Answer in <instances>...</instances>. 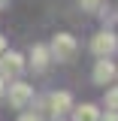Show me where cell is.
Returning a JSON list of instances; mask_svg holds the SVG:
<instances>
[{
	"mask_svg": "<svg viewBox=\"0 0 118 121\" xmlns=\"http://www.w3.org/2000/svg\"><path fill=\"white\" fill-rule=\"evenodd\" d=\"M76 52H79V43H76L70 33H58V36L52 39V48H48V55L58 60V64L73 60V58H76Z\"/></svg>",
	"mask_w": 118,
	"mask_h": 121,
	"instance_id": "1",
	"label": "cell"
},
{
	"mask_svg": "<svg viewBox=\"0 0 118 121\" xmlns=\"http://www.w3.org/2000/svg\"><path fill=\"white\" fill-rule=\"evenodd\" d=\"M24 70V55H18V52H3L0 55V76L9 82V79H18Z\"/></svg>",
	"mask_w": 118,
	"mask_h": 121,
	"instance_id": "2",
	"label": "cell"
},
{
	"mask_svg": "<svg viewBox=\"0 0 118 121\" xmlns=\"http://www.w3.org/2000/svg\"><path fill=\"white\" fill-rule=\"evenodd\" d=\"M115 48H118V39H115V33H109V30H100V33L91 39V52H94L97 58H109Z\"/></svg>",
	"mask_w": 118,
	"mask_h": 121,
	"instance_id": "3",
	"label": "cell"
},
{
	"mask_svg": "<svg viewBox=\"0 0 118 121\" xmlns=\"http://www.w3.org/2000/svg\"><path fill=\"white\" fill-rule=\"evenodd\" d=\"M6 91H9V103H12V109H24V106L33 100V88H30L27 82H15V85H6Z\"/></svg>",
	"mask_w": 118,
	"mask_h": 121,
	"instance_id": "4",
	"label": "cell"
},
{
	"mask_svg": "<svg viewBox=\"0 0 118 121\" xmlns=\"http://www.w3.org/2000/svg\"><path fill=\"white\" fill-rule=\"evenodd\" d=\"M45 106H48V112H52L55 118H61L64 112H70V109H73V97H70L67 91H55V94H48Z\"/></svg>",
	"mask_w": 118,
	"mask_h": 121,
	"instance_id": "5",
	"label": "cell"
},
{
	"mask_svg": "<svg viewBox=\"0 0 118 121\" xmlns=\"http://www.w3.org/2000/svg\"><path fill=\"white\" fill-rule=\"evenodd\" d=\"M115 73H118L115 64H112L109 58H100L97 67H94V82H97V85H109V82L115 79Z\"/></svg>",
	"mask_w": 118,
	"mask_h": 121,
	"instance_id": "6",
	"label": "cell"
},
{
	"mask_svg": "<svg viewBox=\"0 0 118 121\" xmlns=\"http://www.w3.org/2000/svg\"><path fill=\"white\" fill-rule=\"evenodd\" d=\"M48 48L45 45H33V52H30V67H33V73H45V67H48Z\"/></svg>",
	"mask_w": 118,
	"mask_h": 121,
	"instance_id": "7",
	"label": "cell"
},
{
	"mask_svg": "<svg viewBox=\"0 0 118 121\" xmlns=\"http://www.w3.org/2000/svg\"><path fill=\"white\" fill-rule=\"evenodd\" d=\"M73 121H100V109L94 103H82L73 109Z\"/></svg>",
	"mask_w": 118,
	"mask_h": 121,
	"instance_id": "8",
	"label": "cell"
},
{
	"mask_svg": "<svg viewBox=\"0 0 118 121\" xmlns=\"http://www.w3.org/2000/svg\"><path fill=\"white\" fill-rule=\"evenodd\" d=\"M106 109H109V112H118V88L106 91Z\"/></svg>",
	"mask_w": 118,
	"mask_h": 121,
	"instance_id": "9",
	"label": "cell"
},
{
	"mask_svg": "<svg viewBox=\"0 0 118 121\" xmlns=\"http://www.w3.org/2000/svg\"><path fill=\"white\" fill-rule=\"evenodd\" d=\"M79 3H82V9L94 12V9H100V3H103V0H79Z\"/></svg>",
	"mask_w": 118,
	"mask_h": 121,
	"instance_id": "10",
	"label": "cell"
},
{
	"mask_svg": "<svg viewBox=\"0 0 118 121\" xmlns=\"http://www.w3.org/2000/svg\"><path fill=\"white\" fill-rule=\"evenodd\" d=\"M103 121H118V112H109V109H106V115H103Z\"/></svg>",
	"mask_w": 118,
	"mask_h": 121,
	"instance_id": "11",
	"label": "cell"
},
{
	"mask_svg": "<svg viewBox=\"0 0 118 121\" xmlns=\"http://www.w3.org/2000/svg\"><path fill=\"white\" fill-rule=\"evenodd\" d=\"M3 97H6V79L0 76V100H3Z\"/></svg>",
	"mask_w": 118,
	"mask_h": 121,
	"instance_id": "12",
	"label": "cell"
},
{
	"mask_svg": "<svg viewBox=\"0 0 118 121\" xmlns=\"http://www.w3.org/2000/svg\"><path fill=\"white\" fill-rule=\"evenodd\" d=\"M18 121H39V115H21Z\"/></svg>",
	"mask_w": 118,
	"mask_h": 121,
	"instance_id": "13",
	"label": "cell"
},
{
	"mask_svg": "<svg viewBox=\"0 0 118 121\" xmlns=\"http://www.w3.org/2000/svg\"><path fill=\"white\" fill-rule=\"evenodd\" d=\"M6 52V36H0V55Z\"/></svg>",
	"mask_w": 118,
	"mask_h": 121,
	"instance_id": "14",
	"label": "cell"
},
{
	"mask_svg": "<svg viewBox=\"0 0 118 121\" xmlns=\"http://www.w3.org/2000/svg\"><path fill=\"white\" fill-rule=\"evenodd\" d=\"M6 3H9V0H0V6H6Z\"/></svg>",
	"mask_w": 118,
	"mask_h": 121,
	"instance_id": "15",
	"label": "cell"
},
{
	"mask_svg": "<svg viewBox=\"0 0 118 121\" xmlns=\"http://www.w3.org/2000/svg\"><path fill=\"white\" fill-rule=\"evenodd\" d=\"M115 76H118V73H115Z\"/></svg>",
	"mask_w": 118,
	"mask_h": 121,
	"instance_id": "16",
	"label": "cell"
}]
</instances>
